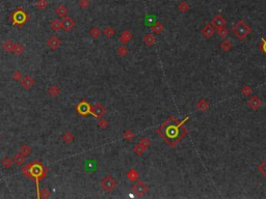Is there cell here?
Wrapping results in <instances>:
<instances>
[{
  "label": "cell",
  "instance_id": "cell-23",
  "mask_svg": "<svg viewBox=\"0 0 266 199\" xmlns=\"http://www.w3.org/2000/svg\"><path fill=\"white\" fill-rule=\"evenodd\" d=\"M138 176H139L138 172L135 170V169H130V170L127 172V178L131 182H135L136 179L138 178Z\"/></svg>",
  "mask_w": 266,
  "mask_h": 199
},
{
  "label": "cell",
  "instance_id": "cell-13",
  "mask_svg": "<svg viewBox=\"0 0 266 199\" xmlns=\"http://www.w3.org/2000/svg\"><path fill=\"white\" fill-rule=\"evenodd\" d=\"M132 37H133V34H132V32L131 31H129V30H125V31H123V33L121 34V36H120V42L122 43V44H127V43H129L130 42L131 40H132Z\"/></svg>",
  "mask_w": 266,
  "mask_h": 199
},
{
  "label": "cell",
  "instance_id": "cell-17",
  "mask_svg": "<svg viewBox=\"0 0 266 199\" xmlns=\"http://www.w3.org/2000/svg\"><path fill=\"white\" fill-rule=\"evenodd\" d=\"M49 26H50V28L52 29V30L55 31V32L59 31L60 29L62 28V21L58 20V19H53V20L50 22V25H49Z\"/></svg>",
  "mask_w": 266,
  "mask_h": 199
},
{
  "label": "cell",
  "instance_id": "cell-40",
  "mask_svg": "<svg viewBox=\"0 0 266 199\" xmlns=\"http://www.w3.org/2000/svg\"><path fill=\"white\" fill-rule=\"evenodd\" d=\"M49 196H50V192H49L48 189L44 188V189L41 190V192H40V197L41 198H48Z\"/></svg>",
  "mask_w": 266,
  "mask_h": 199
},
{
  "label": "cell",
  "instance_id": "cell-28",
  "mask_svg": "<svg viewBox=\"0 0 266 199\" xmlns=\"http://www.w3.org/2000/svg\"><path fill=\"white\" fill-rule=\"evenodd\" d=\"M129 52V49L126 46H121L117 49V54L121 57H125Z\"/></svg>",
  "mask_w": 266,
  "mask_h": 199
},
{
  "label": "cell",
  "instance_id": "cell-39",
  "mask_svg": "<svg viewBox=\"0 0 266 199\" xmlns=\"http://www.w3.org/2000/svg\"><path fill=\"white\" fill-rule=\"evenodd\" d=\"M89 4H90L89 0H79V6L83 10L87 9V7L89 6Z\"/></svg>",
  "mask_w": 266,
  "mask_h": 199
},
{
  "label": "cell",
  "instance_id": "cell-37",
  "mask_svg": "<svg viewBox=\"0 0 266 199\" xmlns=\"http://www.w3.org/2000/svg\"><path fill=\"white\" fill-rule=\"evenodd\" d=\"M217 33H218V35H219V37H221V39H224V37L227 36V34H228V29L226 28V27L219 28V29H217Z\"/></svg>",
  "mask_w": 266,
  "mask_h": 199
},
{
  "label": "cell",
  "instance_id": "cell-44",
  "mask_svg": "<svg viewBox=\"0 0 266 199\" xmlns=\"http://www.w3.org/2000/svg\"><path fill=\"white\" fill-rule=\"evenodd\" d=\"M261 40H262V44H261V46H260V47H261L262 51H263V53H264L265 55H266V39H264V37H262Z\"/></svg>",
  "mask_w": 266,
  "mask_h": 199
},
{
  "label": "cell",
  "instance_id": "cell-21",
  "mask_svg": "<svg viewBox=\"0 0 266 199\" xmlns=\"http://www.w3.org/2000/svg\"><path fill=\"white\" fill-rule=\"evenodd\" d=\"M197 110H200V111H205L209 108V103H208L205 99H201L199 102H197Z\"/></svg>",
  "mask_w": 266,
  "mask_h": 199
},
{
  "label": "cell",
  "instance_id": "cell-12",
  "mask_svg": "<svg viewBox=\"0 0 266 199\" xmlns=\"http://www.w3.org/2000/svg\"><path fill=\"white\" fill-rule=\"evenodd\" d=\"M60 92H62V89H60V87L57 84H52V85L48 87V94L53 98L58 97Z\"/></svg>",
  "mask_w": 266,
  "mask_h": 199
},
{
  "label": "cell",
  "instance_id": "cell-30",
  "mask_svg": "<svg viewBox=\"0 0 266 199\" xmlns=\"http://www.w3.org/2000/svg\"><path fill=\"white\" fill-rule=\"evenodd\" d=\"M123 137H124L125 140L131 141L134 138V132L132 130H126L124 131V133H123Z\"/></svg>",
  "mask_w": 266,
  "mask_h": 199
},
{
  "label": "cell",
  "instance_id": "cell-2",
  "mask_svg": "<svg viewBox=\"0 0 266 199\" xmlns=\"http://www.w3.org/2000/svg\"><path fill=\"white\" fill-rule=\"evenodd\" d=\"M100 186H101V189H102L103 191H105V192H107V193H110V192H112V191L116 190V188L117 186V182L116 179L112 178V176L107 175L101 181Z\"/></svg>",
  "mask_w": 266,
  "mask_h": 199
},
{
  "label": "cell",
  "instance_id": "cell-20",
  "mask_svg": "<svg viewBox=\"0 0 266 199\" xmlns=\"http://www.w3.org/2000/svg\"><path fill=\"white\" fill-rule=\"evenodd\" d=\"M142 40H144V43L146 44L147 46H153V45H155V43H156V37L153 34L149 33V34L145 35Z\"/></svg>",
  "mask_w": 266,
  "mask_h": 199
},
{
  "label": "cell",
  "instance_id": "cell-8",
  "mask_svg": "<svg viewBox=\"0 0 266 199\" xmlns=\"http://www.w3.org/2000/svg\"><path fill=\"white\" fill-rule=\"evenodd\" d=\"M21 85L25 90H29L31 89V87L34 85V79L31 76H23V78L21 79Z\"/></svg>",
  "mask_w": 266,
  "mask_h": 199
},
{
  "label": "cell",
  "instance_id": "cell-36",
  "mask_svg": "<svg viewBox=\"0 0 266 199\" xmlns=\"http://www.w3.org/2000/svg\"><path fill=\"white\" fill-rule=\"evenodd\" d=\"M138 144H141V145H142L145 148L147 149L148 147L151 145V140H150V139H148V138H141V140L138 141Z\"/></svg>",
  "mask_w": 266,
  "mask_h": 199
},
{
  "label": "cell",
  "instance_id": "cell-24",
  "mask_svg": "<svg viewBox=\"0 0 266 199\" xmlns=\"http://www.w3.org/2000/svg\"><path fill=\"white\" fill-rule=\"evenodd\" d=\"M103 34L105 35L106 37H108V39H111V37H113L114 34H116V30H114L112 27L107 26L103 29Z\"/></svg>",
  "mask_w": 266,
  "mask_h": 199
},
{
  "label": "cell",
  "instance_id": "cell-41",
  "mask_svg": "<svg viewBox=\"0 0 266 199\" xmlns=\"http://www.w3.org/2000/svg\"><path fill=\"white\" fill-rule=\"evenodd\" d=\"M22 78H23V75H22V73L20 72V71H16V72H14L13 79L15 81H20Z\"/></svg>",
  "mask_w": 266,
  "mask_h": 199
},
{
  "label": "cell",
  "instance_id": "cell-34",
  "mask_svg": "<svg viewBox=\"0 0 266 199\" xmlns=\"http://www.w3.org/2000/svg\"><path fill=\"white\" fill-rule=\"evenodd\" d=\"M178 9H179V10H181V12L185 13V12H188L189 9H190V6H189V4H188L186 1H182V2H181V3L179 4Z\"/></svg>",
  "mask_w": 266,
  "mask_h": 199
},
{
  "label": "cell",
  "instance_id": "cell-25",
  "mask_svg": "<svg viewBox=\"0 0 266 199\" xmlns=\"http://www.w3.org/2000/svg\"><path fill=\"white\" fill-rule=\"evenodd\" d=\"M62 141H64L65 143L69 144V143H72V142H73L74 139H75V137H74V135L72 134V133L67 132V133H65V134L62 135Z\"/></svg>",
  "mask_w": 266,
  "mask_h": 199
},
{
  "label": "cell",
  "instance_id": "cell-7",
  "mask_svg": "<svg viewBox=\"0 0 266 199\" xmlns=\"http://www.w3.org/2000/svg\"><path fill=\"white\" fill-rule=\"evenodd\" d=\"M211 24H212V26L214 27V28L219 29L226 26L227 20H226V18H224L221 15H216L215 17L212 19V21H211Z\"/></svg>",
  "mask_w": 266,
  "mask_h": 199
},
{
  "label": "cell",
  "instance_id": "cell-29",
  "mask_svg": "<svg viewBox=\"0 0 266 199\" xmlns=\"http://www.w3.org/2000/svg\"><path fill=\"white\" fill-rule=\"evenodd\" d=\"M220 48H221V50L224 51V52H228V51L231 50V48H232V44H231V42H230V40H224V42L220 44Z\"/></svg>",
  "mask_w": 266,
  "mask_h": 199
},
{
  "label": "cell",
  "instance_id": "cell-22",
  "mask_svg": "<svg viewBox=\"0 0 266 199\" xmlns=\"http://www.w3.org/2000/svg\"><path fill=\"white\" fill-rule=\"evenodd\" d=\"M89 34L93 37V39H99V37L101 36V30H100V28H99V27L94 26V27H92V28L89 29Z\"/></svg>",
  "mask_w": 266,
  "mask_h": 199
},
{
  "label": "cell",
  "instance_id": "cell-42",
  "mask_svg": "<svg viewBox=\"0 0 266 199\" xmlns=\"http://www.w3.org/2000/svg\"><path fill=\"white\" fill-rule=\"evenodd\" d=\"M96 166H97V163H96L95 161L90 160V161H89V162H86V169H87V170H89V169L95 170V169L97 168Z\"/></svg>",
  "mask_w": 266,
  "mask_h": 199
},
{
  "label": "cell",
  "instance_id": "cell-3",
  "mask_svg": "<svg viewBox=\"0 0 266 199\" xmlns=\"http://www.w3.org/2000/svg\"><path fill=\"white\" fill-rule=\"evenodd\" d=\"M132 192L136 196H138V197H141V196H144L148 192V186L144 182H137L133 185Z\"/></svg>",
  "mask_w": 266,
  "mask_h": 199
},
{
  "label": "cell",
  "instance_id": "cell-27",
  "mask_svg": "<svg viewBox=\"0 0 266 199\" xmlns=\"http://www.w3.org/2000/svg\"><path fill=\"white\" fill-rule=\"evenodd\" d=\"M24 52V46L22 44H19V43H15V47H14V50H13V53H15L16 55H20Z\"/></svg>",
  "mask_w": 266,
  "mask_h": 199
},
{
  "label": "cell",
  "instance_id": "cell-38",
  "mask_svg": "<svg viewBox=\"0 0 266 199\" xmlns=\"http://www.w3.org/2000/svg\"><path fill=\"white\" fill-rule=\"evenodd\" d=\"M98 126L101 128L102 130H105L106 128L108 127V121H106L105 118H100V121H99V124Z\"/></svg>",
  "mask_w": 266,
  "mask_h": 199
},
{
  "label": "cell",
  "instance_id": "cell-32",
  "mask_svg": "<svg viewBox=\"0 0 266 199\" xmlns=\"http://www.w3.org/2000/svg\"><path fill=\"white\" fill-rule=\"evenodd\" d=\"M133 151L136 155H137V156H141V155L145 152V151H146V148H145L142 145H141V144L137 143V145H135L133 147Z\"/></svg>",
  "mask_w": 266,
  "mask_h": 199
},
{
  "label": "cell",
  "instance_id": "cell-5",
  "mask_svg": "<svg viewBox=\"0 0 266 199\" xmlns=\"http://www.w3.org/2000/svg\"><path fill=\"white\" fill-rule=\"evenodd\" d=\"M62 29H64L65 31L70 32V31H72L74 29V27L76 26V23L71 17L66 16V17L62 18Z\"/></svg>",
  "mask_w": 266,
  "mask_h": 199
},
{
  "label": "cell",
  "instance_id": "cell-31",
  "mask_svg": "<svg viewBox=\"0 0 266 199\" xmlns=\"http://www.w3.org/2000/svg\"><path fill=\"white\" fill-rule=\"evenodd\" d=\"M31 151H32V148L29 145H26V144L23 146H21V148H20V152L25 157L29 156V155L31 154Z\"/></svg>",
  "mask_w": 266,
  "mask_h": 199
},
{
  "label": "cell",
  "instance_id": "cell-35",
  "mask_svg": "<svg viewBox=\"0 0 266 199\" xmlns=\"http://www.w3.org/2000/svg\"><path fill=\"white\" fill-rule=\"evenodd\" d=\"M258 170L261 172V174L264 178H266V160H264L261 164L258 166Z\"/></svg>",
  "mask_w": 266,
  "mask_h": 199
},
{
  "label": "cell",
  "instance_id": "cell-26",
  "mask_svg": "<svg viewBox=\"0 0 266 199\" xmlns=\"http://www.w3.org/2000/svg\"><path fill=\"white\" fill-rule=\"evenodd\" d=\"M13 162H14V161H13L12 159H10V158H9V157H5V158H3V159H2V161H1V166H2V167H3V168L9 169V168L12 167Z\"/></svg>",
  "mask_w": 266,
  "mask_h": 199
},
{
  "label": "cell",
  "instance_id": "cell-11",
  "mask_svg": "<svg viewBox=\"0 0 266 199\" xmlns=\"http://www.w3.org/2000/svg\"><path fill=\"white\" fill-rule=\"evenodd\" d=\"M214 32H215V28L212 26V24H207L202 30V33L204 34V36L207 37V39H210V37L214 34Z\"/></svg>",
  "mask_w": 266,
  "mask_h": 199
},
{
  "label": "cell",
  "instance_id": "cell-4",
  "mask_svg": "<svg viewBox=\"0 0 266 199\" xmlns=\"http://www.w3.org/2000/svg\"><path fill=\"white\" fill-rule=\"evenodd\" d=\"M106 110L104 108V106H102L101 104H95L93 107H90V114L93 116L96 117V118H102L105 114Z\"/></svg>",
  "mask_w": 266,
  "mask_h": 199
},
{
  "label": "cell",
  "instance_id": "cell-33",
  "mask_svg": "<svg viewBox=\"0 0 266 199\" xmlns=\"http://www.w3.org/2000/svg\"><path fill=\"white\" fill-rule=\"evenodd\" d=\"M35 5H37V7L39 10H45L46 7L48 6V1H47V0H38Z\"/></svg>",
  "mask_w": 266,
  "mask_h": 199
},
{
  "label": "cell",
  "instance_id": "cell-10",
  "mask_svg": "<svg viewBox=\"0 0 266 199\" xmlns=\"http://www.w3.org/2000/svg\"><path fill=\"white\" fill-rule=\"evenodd\" d=\"M262 103H263L262 100L258 97H252L251 99L248 101V105L252 109H254V110H257V109H259L260 107H261Z\"/></svg>",
  "mask_w": 266,
  "mask_h": 199
},
{
  "label": "cell",
  "instance_id": "cell-6",
  "mask_svg": "<svg viewBox=\"0 0 266 199\" xmlns=\"http://www.w3.org/2000/svg\"><path fill=\"white\" fill-rule=\"evenodd\" d=\"M47 45L51 50L56 51V50H58L59 47L62 46V40H60L59 37L55 36V35H52V36H50L48 39Z\"/></svg>",
  "mask_w": 266,
  "mask_h": 199
},
{
  "label": "cell",
  "instance_id": "cell-43",
  "mask_svg": "<svg viewBox=\"0 0 266 199\" xmlns=\"http://www.w3.org/2000/svg\"><path fill=\"white\" fill-rule=\"evenodd\" d=\"M241 92H242L243 95H249L252 94V88L248 85H244L241 89Z\"/></svg>",
  "mask_w": 266,
  "mask_h": 199
},
{
  "label": "cell",
  "instance_id": "cell-1",
  "mask_svg": "<svg viewBox=\"0 0 266 199\" xmlns=\"http://www.w3.org/2000/svg\"><path fill=\"white\" fill-rule=\"evenodd\" d=\"M232 32L236 35V37H238L239 40H244L252 32V28L248 24H245L243 20H239L232 27Z\"/></svg>",
  "mask_w": 266,
  "mask_h": 199
},
{
  "label": "cell",
  "instance_id": "cell-18",
  "mask_svg": "<svg viewBox=\"0 0 266 199\" xmlns=\"http://www.w3.org/2000/svg\"><path fill=\"white\" fill-rule=\"evenodd\" d=\"M55 13H56V15L58 16V17L65 18L66 16H67V13H68V9H67V6H66V5L60 4V5H58V6L56 7Z\"/></svg>",
  "mask_w": 266,
  "mask_h": 199
},
{
  "label": "cell",
  "instance_id": "cell-9",
  "mask_svg": "<svg viewBox=\"0 0 266 199\" xmlns=\"http://www.w3.org/2000/svg\"><path fill=\"white\" fill-rule=\"evenodd\" d=\"M13 19H14V23L23 24L24 22L26 21L27 16H26V13H24L22 10H17V12H16V13L13 15Z\"/></svg>",
  "mask_w": 266,
  "mask_h": 199
},
{
  "label": "cell",
  "instance_id": "cell-15",
  "mask_svg": "<svg viewBox=\"0 0 266 199\" xmlns=\"http://www.w3.org/2000/svg\"><path fill=\"white\" fill-rule=\"evenodd\" d=\"M1 47H2V49H3V50H4L6 53H10V52H13V50H14V47H15V43H14L13 40H4V42L2 43Z\"/></svg>",
  "mask_w": 266,
  "mask_h": 199
},
{
  "label": "cell",
  "instance_id": "cell-16",
  "mask_svg": "<svg viewBox=\"0 0 266 199\" xmlns=\"http://www.w3.org/2000/svg\"><path fill=\"white\" fill-rule=\"evenodd\" d=\"M151 30H152V32H154L155 34H160L164 30V25L162 23H160V22H156V23H154L151 26Z\"/></svg>",
  "mask_w": 266,
  "mask_h": 199
},
{
  "label": "cell",
  "instance_id": "cell-19",
  "mask_svg": "<svg viewBox=\"0 0 266 199\" xmlns=\"http://www.w3.org/2000/svg\"><path fill=\"white\" fill-rule=\"evenodd\" d=\"M13 161H14V163H16L17 165L21 166V165H23L24 162L26 161V157L23 156V155H22L21 152H19V154H17V155H15V156H14Z\"/></svg>",
  "mask_w": 266,
  "mask_h": 199
},
{
  "label": "cell",
  "instance_id": "cell-14",
  "mask_svg": "<svg viewBox=\"0 0 266 199\" xmlns=\"http://www.w3.org/2000/svg\"><path fill=\"white\" fill-rule=\"evenodd\" d=\"M77 110H78V112L81 114V115H86L87 113L90 112V107H89V105L87 104V103L82 102V103H80V104L77 106Z\"/></svg>",
  "mask_w": 266,
  "mask_h": 199
}]
</instances>
